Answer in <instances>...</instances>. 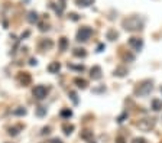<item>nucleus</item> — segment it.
Instances as JSON below:
<instances>
[{
  "label": "nucleus",
  "mask_w": 162,
  "mask_h": 143,
  "mask_svg": "<svg viewBox=\"0 0 162 143\" xmlns=\"http://www.w3.org/2000/svg\"><path fill=\"white\" fill-rule=\"evenodd\" d=\"M52 7H54V10L58 13V15H61L62 12H64V5H59V6H55V5H51Z\"/></svg>",
  "instance_id": "a878e982"
},
{
  "label": "nucleus",
  "mask_w": 162,
  "mask_h": 143,
  "mask_svg": "<svg viewBox=\"0 0 162 143\" xmlns=\"http://www.w3.org/2000/svg\"><path fill=\"white\" fill-rule=\"evenodd\" d=\"M46 69H48V72H49V74H57L58 71L61 69V64H59V62H51Z\"/></svg>",
  "instance_id": "1a4fd4ad"
},
{
  "label": "nucleus",
  "mask_w": 162,
  "mask_h": 143,
  "mask_svg": "<svg viewBox=\"0 0 162 143\" xmlns=\"http://www.w3.org/2000/svg\"><path fill=\"white\" fill-rule=\"evenodd\" d=\"M81 137L85 139V140H90V139L93 137V132H90V130H84V132L81 133Z\"/></svg>",
  "instance_id": "393cba45"
},
{
  "label": "nucleus",
  "mask_w": 162,
  "mask_h": 143,
  "mask_svg": "<svg viewBox=\"0 0 162 143\" xmlns=\"http://www.w3.org/2000/svg\"><path fill=\"white\" fill-rule=\"evenodd\" d=\"M48 92H49V88L45 87V85H36V87L33 88V91H32L33 97H35L36 100H43L46 95H48Z\"/></svg>",
  "instance_id": "20e7f679"
},
{
  "label": "nucleus",
  "mask_w": 162,
  "mask_h": 143,
  "mask_svg": "<svg viewBox=\"0 0 162 143\" xmlns=\"http://www.w3.org/2000/svg\"><path fill=\"white\" fill-rule=\"evenodd\" d=\"M91 35H93V29L88 28V26H84L77 32V41L78 42H87L91 38Z\"/></svg>",
  "instance_id": "39448f33"
},
{
  "label": "nucleus",
  "mask_w": 162,
  "mask_h": 143,
  "mask_svg": "<svg viewBox=\"0 0 162 143\" xmlns=\"http://www.w3.org/2000/svg\"><path fill=\"white\" fill-rule=\"evenodd\" d=\"M59 116H61L62 118H69V117L73 116V110H69V108H62L61 113H59Z\"/></svg>",
  "instance_id": "2eb2a0df"
},
{
  "label": "nucleus",
  "mask_w": 162,
  "mask_h": 143,
  "mask_svg": "<svg viewBox=\"0 0 162 143\" xmlns=\"http://www.w3.org/2000/svg\"><path fill=\"white\" fill-rule=\"evenodd\" d=\"M74 55L78 57V58H85L87 57V52L84 49H80V48H77V49H74Z\"/></svg>",
  "instance_id": "412c9836"
},
{
  "label": "nucleus",
  "mask_w": 162,
  "mask_h": 143,
  "mask_svg": "<svg viewBox=\"0 0 162 143\" xmlns=\"http://www.w3.org/2000/svg\"><path fill=\"white\" fill-rule=\"evenodd\" d=\"M117 143H125V140H123V137H117V140H116Z\"/></svg>",
  "instance_id": "f704fd0d"
},
{
  "label": "nucleus",
  "mask_w": 162,
  "mask_h": 143,
  "mask_svg": "<svg viewBox=\"0 0 162 143\" xmlns=\"http://www.w3.org/2000/svg\"><path fill=\"white\" fill-rule=\"evenodd\" d=\"M90 143H96V142H93V140H91V142H90Z\"/></svg>",
  "instance_id": "c9c22d12"
},
{
  "label": "nucleus",
  "mask_w": 162,
  "mask_h": 143,
  "mask_svg": "<svg viewBox=\"0 0 162 143\" xmlns=\"http://www.w3.org/2000/svg\"><path fill=\"white\" fill-rule=\"evenodd\" d=\"M19 130H22V126L9 127V134H10V136H17V134H19Z\"/></svg>",
  "instance_id": "f3484780"
},
{
  "label": "nucleus",
  "mask_w": 162,
  "mask_h": 143,
  "mask_svg": "<svg viewBox=\"0 0 162 143\" xmlns=\"http://www.w3.org/2000/svg\"><path fill=\"white\" fill-rule=\"evenodd\" d=\"M161 92H162V87H161Z\"/></svg>",
  "instance_id": "e433bc0d"
},
{
  "label": "nucleus",
  "mask_w": 162,
  "mask_h": 143,
  "mask_svg": "<svg viewBox=\"0 0 162 143\" xmlns=\"http://www.w3.org/2000/svg\"><path fill=\"white\" fill-rule=\"evenodd\" d=\"M49 133H51V127H43V129H42V132H41V134H42V136L49 134Z\"/></svg>",
  "instance_id": "c85d7f7f"
},
{
  "label": "nucleus",
  "mask_w": 162,
  "mask_h": 143,
  "mask_svg": "<svg viewBox=\"0 0 162 143\" xmlns=\"http://www.w3.org/2000/svg\"><path fill=\"white\" fill-rule=\"evenodd\" d=\"M106 36H107V39H110V41H114V39H117L119 33L116 32L114 29H109V31H107V33H106Z\"/></svg>",
  "instance_id": "4468645a"
},
{
  "label": "nucleus",
  "mask_w": 162,
  "mask_h": 143,
  "mask_svg": "<svg viewBox=\"0 0 162 143\" xmlns=\"http://www.w3.org/2000/svg\"><path fill=\"white\" fill-rule=\"evenodd\" d=\"M123 28L127 32H135V31H141L143 28V20L137 16H132L123 22Z\"/></svg>",
  "instance_id": "f257e3e1"
},
{
  "label": "nucleus",
  "mask_w": 162,
  "mask_h": 143,
  "mask_svg": "<svg viewBox=\"0 0 162 143\" xmlns=\"http://www.w3.org/2000/svg\"><path fill=\"white\" fill-rule=\"evenodd\" d=\"M132 143H146V140H145L143 137H135Z\"/></svg>",
  "instance_id": "cd10ccee"
},
{
  "label": "nucleus",
  "mask_w": 162,
  "mask_h": 143,
  "mask_svg": "<svg viewBox=\"0 0 162 143\" xmlns=\"http://www.w3.org/2000/svg\"><path fill=\"white\" fill-rule=\"evenodd\" d=\"M38 20H39V16H38V13L35 10H32V12L28 13V22L29 23H36Z\"/></svg>",
  "instance_id": "9b49d317"
},
{
  "label": "nucleus",
  "mask_w": 162,
  "mask_h": 143,
  "mask_svg": "<svg viewBox=\"0 0 162 143\" xmlns=\"http://www.w3.org/2000/svg\"><path fill=\"white\" fill-rule=\"evenodd\" d=\"M52 41H49V39H43L42 42H41V48H46V49H51L52 48Z\"/></svg>",
  "instance_id": "aec40b11"
},
{
  "label": "nucleus",
  "mask_w": 162,
  "mask_h": 143,
  "mask_svg": "<svg viewBox=\"0 0 162 143\" xmlns=\"http://www.w3.org/2000/svg\"><path fill=\"white\" fill-rule=\"evenodd\" d=\"M35 114H36L38 117H43V116H46V108H45V107H38L36 111H35Z\"/></svg>",
  "instance_id": "4be33fe9"
},
{
  "label": "nucleus",
  "mask_w": 162,
  "mask_h": 143,
  "mask_svg": "<svg viewBox=\"0 0 162 143\" xmlns=\"http://www.w3.org/2000/svg\"><path fill=\"white\" fill-rule=\"evenodd\" d=\"M69 16H71V19H73V20H78V15H75V13H71Z\"/></svg>",
  "instance_id": "72a5a7b5"
},
{
  "label": "nucleus",
  "mask_w": 162,
  "mask_h": 143,
  "mask_svg": "<svg viewBox=\"0 0 162 143\" xmlns=\"http://www.w3.org/2000/svg\"><path fill=\"white\" fill-rule=\"evenodd\" d=\"M51 143H62V140H61V139H58V137H55V139H52V140H51Z\"/></svg>",
  "instance_id": "473e14b6"
},
{
  "label": "nucleus",
  "mask_w": 162,
  "mask_h": 143,
  "mask_svg": "<svg viewBox=\"0 0 162 143\" xmlns=\"http://www.w3.org/2000/svg\"><path fill=\"white\" fill-rule=\"evenodd\" d=\"M26 113H28V111H26L25 107H17V108L13 110V114H15V116H25Z\"/></svg>",
  "instance_id": "6ab92c4d"
},
{
  "label": "nucleus",
  "mask_w": 162,
  "mask_h": 143,
  "mask_svg": "<svg viewBox=\"0 0 162 143\" xmlns=\"http://www.w3.org/2000/svg\"><path fill=\"white\" fill-rule=\"evenodd\" d=\"M17 80L20 81V84H22L23 87H28V85L31 84V81H32V78H31V74H29V72H20V74H19V77H17Z\"/></svg>",
  "instance_id": "0eeeda50"
},
{
  "label": "nucleus",
  "mask_w": 162,
  "mask_h": 143,
  "mask_svg": "<svg viewBox=\"0 0 162 143\" xmlns=\"http://www.w3.org/2000/svg\"><path fill=\"white\" fill-rule=\"evenodd\" d=\"M152 90H153L152 81H143L141 85L136 88V94H137V95H141V97H146V95L151 94Z\"/></svg>",
  "instance_id": "7ed1b4c3"
},
{
  "label": "nucleus",
  "mask_w": 162,
  "mask_h": 143,
  "mask_svg": "<svg viewBox=\"0 0 162 143\" xmlns=\"http://www.w3.org/2000/svg\"><path fill=\"white\" fill-rule=\"evenodd\" d=\"M68 95H69V98L73 100V103H74V104L77 106V104H78V98H77V92H75V91H69V92H68Z\"/></svg>",
  "instance_id": "5701e85b"
},
{
  "label": "nucleus",
  "mask_w": 162,
  "mask_h": 143,
  "mask_svg": "<svg viewBox=\"0 0 162 143\" xmlns=\"http://www.w3.org/2000/svg\"><path fill=\"white\" fill-rule=\"evenodd\" d=\"M156 124V118H142L137 123V129L142 132H151Z\"/></svg>",
  "instance_id": "f03ea898"
},
{
  "label": "nucleus",
  "mask_w": 162,
  "mask_h": 143,
  "mask_svg": "<svg viewBox=\"0 0 162 143\" xmlns=\"http://www.w3.org/2000/svg\"><path fill=\"white\" fill-rule=\"evenodd\" d=\"M126 117H127V113H123V114H122L120 117H117V122H119V123H123Z\"/></svg>",
  "instance_id": "c756f323"
},
{
  "label": "nucleus",
  "mask_w": 162,
  "mask_h": 143,
  "mask_svg": "<svg viewBox=\"0 0 162 143\" xmlns=\"http://www.w3.org/2000/svg\"><path fill=\"white\" fill-rule=\"evenodd\" d=\"M62 130H64V133L67 134V136H69L73 133V130H74V126L73 124H64L62 126Z\"/></svg>",
  "instance_id": "a211bd4d"
},
{
  "label": "nucleus",
  "mask_w": 162,
  "mask_h": 143,
  "mask_svg": "<svg viewBox=\"0 0 162 143\" xmlns=\"http://www.w3.org/2000/svg\"><path fill=\"white\" fill-rule=\"evenodd\" d=\"M103 49H104V45H103V43H100V45L97 46V52H101Z\"/></svg>",
  "instance_id": "2f4dec72"
},
{
  "label": "nucleus",
  "mask_w": 162,
  "mask_h": 143,
  "mask_svg": "<svg viewBox=\"0 0 162 143\" xmlns=\"http://www.w3.org/2000/svg\"><path fill=\"white\" fill-rule=\"evenodd\" d=\"M68 68H71V69H78V71H84V65H71V64H68Z\"/></svg>",
  "instance_id": "bb28decb"
},
{
  "label": "nucleus",
  "mask_w": 162,
  "mask_h": 143,
  "mask_svg": "<svg viewBox=\"0 0 162 143\" xmlns=\"http://www.w3.org/2000/svg\"><path fill=\"white\" fill-rule=\"evenodd\" d=\"M29 64L33 67V65H36L38 64V61H36V58H31V61H29Z\"/></svg>",
  "instance_id": "7c9ffc66"
},
{
  "label": "nucleus",
  "mask_w": 162,
  "mask_h": 143,
  "mask_svg": "<svg viewBox=\"0 0 162 143\" xmlns=\"http://www.w3.org/2000/svg\"><path fill=\"white\" fill-rule=\"evenodd\" d=\"M67 46H68V41H67V38H61V41H59V48H61V51H65V49H67Z\"/></svg>",
  "instance_id": "b1692460"
},
{
  "label": "nucleus",
  "mask_w": 162,
  "mask_h": 143,
  "mask_svg": "<svg viewBox=\"0 0 162 143\" xmlns=\"http://www.w3.org/2000/svg\"><path fill=\"white\" fill-rule=\"evenodd\" d=\"M75 3L80 7H88V6H91L93 3H94V0H75Z\"/></svg>",
  "instance_id": "ddd939ff"
},
{
  "label": "nucleus",
  "mask_w": 162,
  "mask_h": 143,
  "mask_svg": "<svg viewBox=\"0 0 162 143\" xmlns=\"http://www.w3.org/2000/svg\"><path fill=\"white\" fill-rule=\"evenodd\" d=\"M103 72H101V68L99 67V65H94L91 69H90V75H91V78L93 80H100L103 75H101Z\"/></svg>",
  "instance_id": "6e6552de"
},
{
  "label": "nucleus",
  "mask_w": 162,
  "mask_h": 143,
  "mask_svg": "<svg viewBox=\"0 0 162 143\" xmlns=\"http://www.w3.org/2000/svg\"><path fill=\"white\" fill-rule=\"evenodd\" d=\"M127 74V68L126 67H117L114 69V75L116 77H125Z\"/></svg>",
  "instance_id": "9d476101"
},
{
  "label": "nucleus",
  "mask_w": 162,
  "mask_h": 143,
  "mask_svg": "<svg viewBox=\"0 0 162 143\" xmlns=\"http://www.w3.org/2000/svg\"><path fill=\"white\" fill-rule=\"evenodd\" d=\"M74 82L77 84V87H78V88H83V90H84V88H87V81H85L84 78H75V80H74Z\"/></svg>",
  "instance_id": "dca6fc26"
},
{
  "label": "nucleus",
  "mask_w": 162,
  "mask_h": 143,
  "mask_svg": "<svg viewBox=\"0 0 162 143\" xmlns=\"http://www.w3.org/2000/svg\"><path fill=\"white\" fill-rule=\"evenodd\" d=\"M152 110H153V111H159V110H162V100H159V98H153V100H152Z\"/></svg>",
  "instance_id": "f8f14e48"
},
{
  "label": "nucleus",
  "mask_w": 162,
  "mask_h": 143,
  "mask_svg": "<svg viewBox=\"0 0 162 143\" xmlns=\"http://www.w3.org/2000/svg\"><path fill=\"white\" fill-rule=\"evenodd\" d=\"M129 46L135 51H141L143 48V41L141 38H130L129 39Z\"/></svg>",
  "instance_id": "423d86ee"
}]
</instances>
